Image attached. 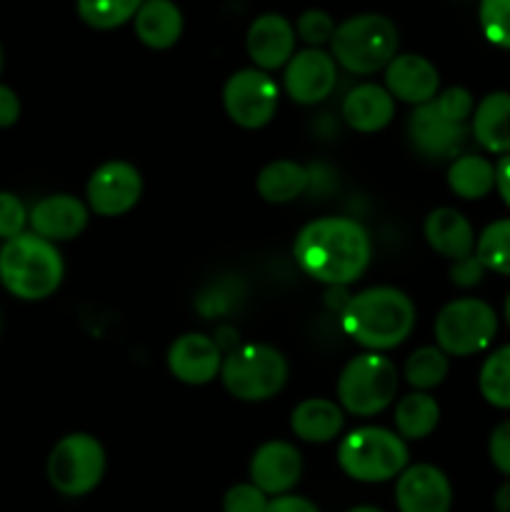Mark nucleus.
<instances>
[{"label":"nucleus","mask_w":510,"mask_h":512,"mask_svg":"<svg viewBox=\"0 0 510 512\" xmlns=\"http://www.w3.org/2000/svg\"><path fill=\"white\" fill-rule=\"evenodd\" d=\"M373 243L358 220L328 215L303 225L293 258L308 278L323 285H350L368 270Z\"/></svg>","instance_id":"obj_1"},{"label":"nucleus","mask_w":510,"mask_h":512,"mask_svg":"<svg viewBox=\"0 0 510 512\" xmlns=\"http://www.w3.org/2000/svg\"><path fill=\"white\" fill-rule=\"evenodd\" d=\"M345 335L370 353L403 345L415 328V305L403 290L378 285L348 300L340 318Z\"/></svg>","instance_id":"obj_2"},{"label":"nucleus","mask_w":510,"mask_h":512,"mask_svg":"<svg viewBox=\"0 0 510 512\" xmlns=\"http://www.w3.org/2000/svg\"><path fill=\"white\" fill-rule=\"evenodd\" d=\"M65 278V263L55 243L35 233L5 240L0 248V283L13 298L38 303L50 298Z\"/></svg>","instance_id":"obj_3"},{"label":"nucleus","mask_w":510,"mask_h":512,"mask_svg":"<svg viewBox=\"0 0 510 512\" xmlns=\"http://www.w3.org/2000/svg\"><path fill=\"white\" fill-rule=\"evenodd\" d=\"M470 90H443L430 103L418 105L408 120V138L413 148L425 158H458L468 135V118H473Z\"/></svg>","instance_id":"obj_4"},{"label":"nucleus","mask_w":510,"mask_h":512,"mask_svg":"<svg viewBox=\"0 0 510 512\" xmlns=\"http://www.w3.org/2000/svg\"><path fill=\"white\" fill-rule=\"evenodd\" d=\"M335 63L355 75L383 70L398 50V28L380 13H363L343 20L330 40Z\"/></svg>","instance_id":"obj_5"},{"label":"nucleus","mask_w":510,"mask_h":512,"mask_svg":"<svg viewBox=\"0 0 510 512\" xmlns=\"http://www.w3.org/2000/svg\"><path fill=\"white\" fill-rule=\"evenodd\" d=\"M408 445L398 433L375 425L353 430L338 445V465L358 483H385L408 468Z\"/></svg>","instance_id":"obj_6"},{"label":"nucleus","mask_w":510,"mask_h":512,"mask_svg":"<svg viewBox=\"0 0 510 512\" xmlns=\"http://www.w3.org/2000/svg\"><path fill=\"white\" fill-rule=\"evenodd\" d=\"M223 388L243 403L275 398L288 380V360L273 345L245 343L228 350L220 368Z\"/></svg>","instance_id":"obj_7"},{"label":"nucleus","mask_w":510,"mask_h":512,"mask_svg":"<svg viewBox=\"0 0 510 512\" xmlns=\"http://www.w3.org/2000/svg\"><path fill=\"white\" fill-rule=\"evenodd\" d=\"M335 390L345 413L370 418L393 405L398 393V368L390 358L368 350L345 363Z\"/></svg>","instance_id":"obj_8"},{"label":"nucleus","mask_w":510,"mask_h":512,"mask_svg":"<svg viewBox=\"0 0 510 512\" xmlns=\"http://www.w3.org/2000/svg\"><path fill=\"white\" fill-rule=\"evenodd\" d=\"M105 448L95 435L70 433L53 445L45 463L50 485L65 498L93 493L105 475Z\"/></svg>","instance_id":"obj_9"},{"label":"nucleus","mask_w":510,"mask_h":512,"mask_svg":"<svg viewBox=\"0 0 510 512\" xmlns=\"http://www.w3.org/2000/svg\"><path fill=\"white\" fill-rule=\"evenodd\" d=\"M495 333H498V315L480 298L450 300L435 318V343L448 358L483 353L493 343Z\"/></svg>","instance_id":"obj_10"},{"label":"nucleus","mask_w":510,"mask_h":512,"mask_svg":"<svg viewBox=\"0 0 510 512\" xmlns=\"http://www.w3.org/2000/svg\"><path fill=\"white\" fill-rule=\"evenodd\" d=\"M280 88L265 70L243 68L223 85V108L235 125L258 130L275 118Z\"/></svg>","instance_id":"obj_11"},{"label":"nucleus","mask_w":510,"mask_h":512,"mask_svg":"<svg viewBox=\"0 0 510 512\" xmlns=\"http://www.w3.org/2000/svg\"><path fill=\"white\" fill-rule=\"evenodd\" d=\"M143 195V178L135 165L125 160H108L93 170L85 188L88 208L103 218H118L133 210Z\"/></svg>","instance_id":"obj_12"},{"label":"nucleus","mask_w":510,"mask_h":512,"mask_svg":"<svg viewBox=\"0 0 510 512\" xmlns=\"http://www.w3.org/2000/svg\"><path fill=\"white\" fill-rule=\"evenodd\" d=\"M338 83V65L323 48L298 50L283 73L285 93L300 105L323 103Z\"/></svg>","instance_id":"obj_13"},{"label":"nucleus","mask_w":510,"mask_h":512,"mask_svg":"<svg viewBox=\"0 0 510 512\" xmlns=\"http://www.w3.org/2000/svg\"><path fill=\"white\" fill-rule=\"evenodd\" d=\"M395 505L400 512H450L453 488L448 475L428 463L408 465L395 483Z\"/></svg>","instance_id":"obj_14"},{"label":"nucleus","mask_w":510,"mask_h":512,"mask_svg":"<svg viewBox=\"0 0 510 512\" xmlns=\"http://www.w3.org/2000/svg\"><path fill=\"white\" fill-rule=\"evenodd\" d=\"M223 348L203 333H185L168 348V370L185 385H208L223 368Z\"/></svg>","instance_id":"obj_15"},{"label":"nucleus","mask_w":510,"mask_h":512,"mask_svg":"<svg viewBox=\"0 0 510 512\" xmlns=\"http://www.w3.org/2000/svg\"><path fill=\"white\" fill-rule=\"evenodd\" d=\"M303 475V458L298 448L285 440L263 443L250 458V483L265 495H288Z\"/></svg>","instance_id":"obj_16"},{"label":"nucleus","mask_w":510,"mask_h":512,"mask_svg":"<svg viewBox=\"0 0 510 512\" xmlns=\"http://www.w3.org/2000/svg\"><path fill=\"white\" fill-rule=\"evenodd\" d=\"M90 208L80 198L68 193L48 195L40 198L30 208L28 225L30 233L50 240V243H65V240L78 238L88 225Z\"/></svg>","instance_id":"obj_17"},{"label":"nucleus","mask_w":510,"mask_h":512,"mask_svg":"<svg viewBox=\"0 0 510 512\" xmlns=\"http://www.w3.org/2000/svg\"><path fill=\"white\" fill-rule=\"evenodd\" d=\"M245 48L258 70L270 73V70L285 68L295 55L293 23L280 13L258 15L245 35Z\"/></svg>","instance_id":"obj_18"},{"label":"nucleus","mask_w":510,"mask_h":512,"mask_svg":"<svg viewBox=\"0 0 510 512\" xmlns=\"http://www.w3.org/2000/svg\"><path fill=\"white\" fill-rule=\"evenodd\" d=\"M385 90L395 100H403L408 105H423L438 95L440 75L438 68L428 58L415 53L395 55L385 65Z\"/></svg>","instance_id":"obj_19"},{"label":"nucleus","mask_w":510,"mask_h":512,"mask_svg":"<svg viewBox=\"0 0 510 512\" xmlns=\"http://www.w3.org/2000/svg\"><path fill=\"white\" fill-rule=\"evenodd\" d=\"M423 235L430 248L438 255H443V258H448L450 263L475 253L473 225L455 208L430 210L423 223Z\"/></svg>","instance_id":"obj_20"},{"label":"nucleus","mask_w":510,"mask_h":512,"mask_svg":"<svg viewBox=\"0 0 510 512\" xmlns=\"http://www.w3.org/2000/svg\"><path fill=\"white\" fill-rule=\"evenodd\" d=\"M395 118V98L375 83L355 85L343 100V120L358 133H378Z\"/></svg>","instance_id":"obj_21"},{"label":"nucleus","mask_w":510,"mask_h":512,"mask_svg":"<svg viewBox=\"0 0 510 512\" xmlns=\"http://www.w3.org/2000/svg\"><path fill=\"white\" fill-rule=\"evenodd\" d=\"M470 130L478 140L480 148L488 153L508 155L510 153V93L495 90L485 95L473 110L470 118Z\"/></svg>","instance_id":"obj_22"},{"label":"nucleus","mask_w":510,"mask_h":512,"mask_svg":"<svg viewBox=\"0 0 510 512\" xmlns=\"http://www.w3.org/2000/svg\"><path fill=\"white\" fill-rule=\"evenodd\" d=\"M345 425V410L328 398H308L290 415V430L305 443H330Z\"/></svg>","instance_id":"obj_23"},{"label":"nucleus","mask_w":510,"mask_h":512,"mask_svg":"<svg viewBox=\"0 0 510 512\" xmlns=\"http://www.w3.org/2000/svg\"><path fill=\"white\" fill-rule=\"evenodd\" d=\"M135 35L153 50H168L183 35V13L173 0H145L135 13Z\"/></svg>","instance_id":"obj_24"},{"label":"nucleus","mask_w":510,"mask_h":512,"mask_svg":"<svg viewBox=\"0 0 510 512\" xmlns=\"http://www.w3.org/2000/svg\"><path fill=\"white\" fill-rule=\"evenodd\" d=\"M310 183V173L295 160H273L265 165L255 178V190L265 203L285 205L305 193Z\"/></svg>","instance_id":"obj_25"},{"label":"nucleus","mask_w":510,"mask_h":512,"mask_svg":"<svg viewBox=\"0 0 510 512\" xmlns=\"http://www.w3.org/2000/svg\"><path fill=\"white\" fill-rule=\"evenodd\" d=\"M448 188L463 200H480L495 188V165L483 155H458L448 168Z\"/></svg>","instance_id":"obj_26"},{"label":"nucleus","mask_w":510,"mask_h":512,"mask_svg":"<svg viewBox=\"0 0 510 512\" xmlns=\"http://www.w3.org/2000/svg\"><path fill=\"white\" fill-rule=\"evenodd\" d=\"M440 405L428 393H410L395 405V430L403 440H423L438 428Z\"/></svg>","instance_id":"obj_27"},{"label":"nucleus","mask_w":510,"mask_h":512,"mask_svg":"<svg viewBox=\"0 0 510 512\" xmlns=\"http://www.w3.org/2000/svg\"><path fill=\"white\" fill-rule=\"evenodd\" d=\"M450 360L438 345H425L418 348L415 353L408 355L405 360V380L410 388L418 393H428V390L438 388L445 378H448Z\"/></svg>","instance_id":"obj_28"},{"label":"nucleus","mask_w":510,"mask_h":512,"mask_svg":"<svg viewBox=\"0 0 510 512\" xmlns=\"http://www.w3.org/2000/svg\"><path fill=\"white\" fill-rule=\"evenodd\" d=\"M480 395L493 408L510 410V345L488 355L478 378Z\"/></svg>","instance_id":"obj_29"},{"label":"nucleus","mask_w":510,"mask_h":512,"mask_svg":"<svg viewBox=\"0 0 510 512\" xmlns=\"http://www.w3.org/2000/svg\"><path fill=\"white\" fill-rule=\"evenodd\" d=\"M145 0H75L80 20L95 30H113L135 18Z\"/></svg>","instance_id":"obj_30"},{"label":"nucleus","mask_w":510,"mask_h":512,"mask_svg":"<svg viewBox=\"0 0 510 512\" xmlns=\"http://www.w3.org/2000/svg\"><path fill=\"white\" fill-rule=\"evenodd\" d=\"M475 255L485 270L510 275V218L495 220L475 240Z\"/></svg>","instance_id":"obj_31"},{"label":"nucleus","mask_w":510,"mask_h":512,"mask_svg":"<svg viewBox=\"0 0 510 512\" xmlns=\"http://www.w3.org/2000/svg\"><path fill=\"white\" fill-rule=\"evenodd\" d=\"M480 28L498 48L510 50V0H480Z\"/></svg>","instance_id":"obj_32"},{"label":"nucleus","mask_w":510,"mask_h":512,"mask_svg":"<svg viewBox=\"0 0 510 512\" xmlns=\"http://www.w3.org/2000/svg\"><path fill=\"white\" fill-rule=\"evenodd\" d=\"M335 20L330 18L325 10L310 8L305 13H300L298 23H295V35L303 40L308 48H323L325 43H330L335 35Z\"/></svg>","instance_id":"obj_33"},{"label":"nucleus","mask_w":510,"mask_h":512,"mask_svg":"<svg viewBox=\"0 0 510 512\" xmlns=\"http://www.w3.org/2000/svg\"><path fill=\"white\" fill-rule=\"evenodd\" d=\"M28 213L30 210L25 208L18 195L0 190V238L13 240L23 235L25 225H28Z\"/></svg>","instance_id":"obj_34"},{"label":"nucleus","mask_w":510,"mask_h":512,"mask_svg":"<svg viewBox=\"0 0 510 512\" xmlns=\"http://www.w3.org/2000/svg\"><path fill=\"white\" fill-rule=\"evenodd\" d=\"M268 495L255 488L253 483H240L225 493L223 512H265L268 510Z\"/></svg>","instance_id":"obj_35"},{"label":"nucleus","mask_w":510,"mask_h":512,"mask_svg":"<svg viewBox=\"0 0 510 512\" xmlns=\"http://www.w3.org/2000/svg\"><path fill=\"white\" fill-rule=\"evenodd\" d=\"M488 455L495 468L510 478V420H505V423H500L493 430L488 443Z\"/></svg>","instance_id":"obj_36"},{"label":"nucleus","mask_w":510,"mask_h":512,"mask_svg":"<svg viewBox=\"0 0 510 512\" xmlns=\"http://www.w3.org/2000/svg\"><path fill=\"white\" fill-rule=\"evenodd\" d=\"M485 273H488V270L483 268V263H480L475 253L463 260H455V263L450 265V280H453L458 288H473V285H478L480 280H483Z\"/></svg>","instance_id":"obj_37"},{"label":"nucleus","mask_w":510,"mask_h":512,"mask_svg":"<svg viewBox=\"0 0 510 512\" xmlns=\"http://www.w3.org/2000/svg\"><path fill=\"white\" fill-rule=\"evenodd\" d=\"M20 118V98L10 85L0 83V130L13 128Z\"/></svg>","instance_id":"obj_38"},{"label":"nucleus","mask_w":510,"mask_h":512,"mask_svg":"<svg viewBox=\"0 0 510 512\" xmlns=\"http://www.w3.org/2000/svg\"><path fill=\"white\" fill-rule=\"evenodd\" d=\"M265 512H320L310 503L308 498H298V495H280V498H273L268 503V510Z\"/></svg>","instance_id":"obj_39"},{"label":"nucleus","mask_w":510,"mask_h":512,"mask_svg":"<svg viewBox=\"0 0 510 512\" xmlns=\"http://www.w3.org/2000/svg\"><path fill=\"white\" fill-rule=\"evenodd\" d=\"M495 188H498L503 203L510 208V153L503 155L495 165Z\"/></svg>","instance_id":"obj_40"},{"label":"nucleus","mask_w":510,"mask_h":512,"mask_svg":"<svg viewBox=\"0 0 510 512\" xmlns=\"http://www.w3.org/2000/svg\"><path fill=\"white\" fill-rule=\"evenodd\" d=\"M493 503L498 512H510V480H505V483L495 490Z\"/></svg>","instance_id":"obj_41"},{"label":"nucleus","mask_w":510,"mask_h":512,"mask_svg":"<svg viewBox=\"0 0 510 512\" xmlns=\"http://www.w3.org/2000/svg\"><path fill=\"white\" fill-rule=\"evenodd\" d=\"M348 512H383L380 508H373V505H360V508H353Z\"/></svg>","instance_id":"obj_42"},{"label":"nucleus","mask_w":510,"mask_h":512,"mask_svg":"<svg viewBox=\"0 0 510 512\" xmlns=\"http://www.w3.org/2000/svg\"><path fill=\"white\" fill-rule=\"evenodd\" d=\"M505 323H508V328H510V295L505 298Z\"/></svg>","instance_id":"obj_43"},{"label":"nucleus","mask_w":510,"mask_h":512,"mask_svg":"<svg viewBox=\"0 0 510 512\" xmlns=\"http://www.w3.org/2000/svg\"><path fill=\"white\" fill-rule=\"evenodd\" d=\"M0 73H3V48H0Z\"/></svg>","instance_id":"obj_44"}]
</instances>
